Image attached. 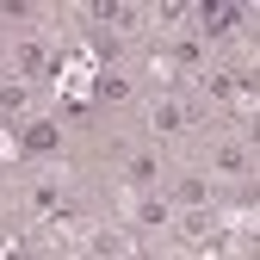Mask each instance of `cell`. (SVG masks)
<instances>
[{
    "mask_svg": "<svg viewBox=\"0 0 260 260\" xmlns=\"http://www.w3.org/2000/svg\"><path fill=\"white\" fill-rule=\"evenodd\" d=\"M199 124V112H192L180 93H161V100H149V130L155 137H180V130Z\"/></svg>",
    "mask_w": 260,
    "mask_h": 260,
    "instance_id": "1",
    "label": "cell"
},
{
    "mask_svg": "<svg viewBox=\"0 0 260 260\" xmlns=\"http://www.w3.org/2000/svg\"><path fill=\"white\" fill-rule=\"evenodd\" d=\"M211 174H223V180H248V174H254V155H248V143L223 137V143L211 149Z\"/></svg>",
    "mask_w": 260,
    "mask_h": 260,
    "instance_id": "2",
    "label": "cell"
},
{
    "mask_svg": "<svg viewBox=\"0 0 260 260\" xmlns=\"http://www.w3.org/2000/svg\"><path fill=\"white\" fill-rule=\"evenodd\" d=\"M87 254L93 260H130V236L124 230H93L87 236Z\"/></svg>",
    "mask_w": 260,
    "mask_h": 260,
    "instance_id": "3",
    "label": "cell"
},
{
    "mask_svg": "<svg viewBox=\"0 0 260 260\" xmlns=\"http://www.w3.org/2000/svg\"><path fill=\"white\" fill-rule=\"evenodd\" d=\"M124 180L137 186V192H149V186H161V161L143 149V155H124Z\"/></svg>",
    "mask_w": 260,
    "mask_h": 260,
    "instance_id": "4",
    "label": "cell"
},
{
    "mask_svg": "<svg viewBox=\"0 0 260 260\" xmlns=\"http://www.w3.org/2000/svg\"><path fill=\"white\" fill-rule=\"evenodd\" d=\"M56 143H62V137H56V124H50V118H31V124H25V137H19L25 155H50Z\"/></svg>",
    "mask_w": 260,
    "mask_h": 260,
    "instance_id": "5",
    "label": "cell"
},
{
    "mask_svg": "<svg viewBox=\"0 0 260 260\" xmlns=\"http://www.w3.org/2000/svg\"><path fill=\"white\" fill-rule=\"evenodd\" d=\"M174 205H180V211H205V205H211V186H205V180H180V186H174Z\"/></svg>",
    "mask_w": 260,
    "mask_h": 260,
    "instance_id": "6",
    "label": "cell"
},
{
    "mask_svg": "<svg viewBox=\"0 0 260 260\" xmlns=\"http://www.w3.org/2000/svg\"><path fill=\"white\" fill-rule=\"evenodd\" d=\"M180 236H186V242H211V236H217V217H211V211H186V217H180Z\"/></svg>",
    "mask_w": 260,
    "mask_h": 260,
    "instance_id": "7",
    "label": "cell"
},
{
    "mask_svg": "<svg viewBox=\"0 0 260 260\" xmlns=\"http://www.w3.org/2000/svg\"><path fill=\"white\" fill-rule=\"evenodd\" d=\"M137 223H143V230H168V223H174V205L168 199H143L137 205Z\"/></svg>",
    "mask_w": 260,
    "mask_h": 260,
    "instance_id": "8",
    "label": "cell"
},
{
    "mask_svg": "<svg viewBox=\"0 0 260 260\" xmlns=\"http://www.w3.org/2000/svg\"><path fill=\"white\" fill-rule=\"evenodd\" d=\"M130 260H155V254H130Z\"/></svg>",
    "mask_w": 260,
    "mask_h": 260,
    "instance_id": "9",
    "label": "cell"
},
{
    "mask_svg": "<svg viewBox=\"0 0 260 260\" xmlns=\"http://www.w3.org/2000/svg\"><path fill=\"white\" fill-rule=\"evenodd\" d=\"M0 199H7V186H0Z\"/></svg>",
    "mask_w": 260,
    "mask_h": 260,
    "instance_id": "10",
    "label": "cell"
}]
</instances>
